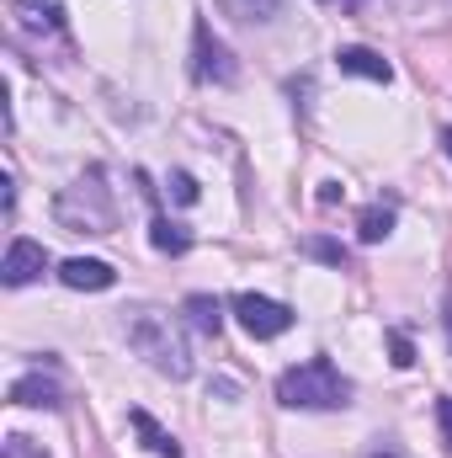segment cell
<instances>
[{
    "label": "cell",
    "mask_w": 452,
    "mask_h": 458,
    "mask_svg": "<svg viewBox=\"0 0 452 458\" xmlns=\"http://www.w3.org/2000/svg\"><path fill=\"white\" fill-rule=\"evenodd\" d=\"M122 331H128V346H133V352L160 373V378H176V384H181V378L192 373V346H187V331H181L165 310H133Z\"/></svg>",
    "instance_id": "cell-1"
},
{
    "label": "cell",
    "mask_w": 452,
    "mask_h": 458,
    "mask_svg": "<svg viewBox=\"0 0 452 458\" xmlns=\"http://www.w3.org/2000/svg\"><path fill=\"white\" fill-rule=\"evenodd\" d=\"M351 394H356L351 378L340 373L331 357H309V362H298V368H288L277 378V400L288 411H346Z\"/></svg>",
    "instance_id": "cell-2"
},
{
    "label": "cell",
    "mask_w": 452,
    "mask_h": 458,
    "mask_svg": "<svg viewBox=\"0 0 452 458\" xmlns=\"http://www.w3.org/2000/svg\"><path fill=\"white\" fill-rule=\"evenodd\" d=\"M54 219L75 234H113L117 229V203L102 182V171H86L80 182H70L59 198H54Z\"/></svg>",
    "instance_id": "cell-3"
},
{
    "label": "cell",
    "mask_w": 452,
    "mask_h": 458,
    "mask_svg": "<svg viewBox=\"0 0 452 458\" xmlns=\"http://www.w3.org/2000/svg\"><path fill=\"white\" fill-rule=\"evenodd\" d=\"M234 320L245 326V336H255V342H272V336H282L288 326H293V310L288 304H277V299H266V293H234Z\"/></svg>",
    "instance_id": "cell-4"
},
{
    "label": "cell",
    "mask_w": 452,
    "mask_h": 458,
    "mask_svg": "<svg viewBox=\"0 0 452 458\" xmlns=\"http://www.w3.org/2000/svg\"><path fill=\"white\" fill-rule=\"evenodd\" d=\"M48 272V250L38 245V240H11V250H5V261H0V283L5 288H27V283H38Z\"/></svg>",
    "instance_id": "cell-5"
},
{
    "label": "cell",
    "mask_w": 452,
    "mask_h": 458,
    "mask_svg": "<svg viewBox=\"0 0 452 458\" xmlns=\"http://www.w3.org/2000/svg\"><path fill=\"white\" fill-rule=\"evenodd\" d=\"M197 81H213V86H234L239 81V64L229 59V48L213 38V27H197Z\"/></svg>",
    "instance_id": "cell-6"
},
{
    "label": "cell",
    "mask_w": 452,
    "mask_h": 458,
    "mask_svg": "<svg viewBox=\"0 0 452 458\" xmlns=\"http://www.w3.org/2000/svg\"><path fill=\"white\" fill-rule=\"evenodd\" d=\"M59 283L64 288H75V293H107L117 283V272L107 261H91V256H70L64 267H59Z\"/></svg>",
    "instance_id": "cell-7"
},
{
    "label": "cell",
    "mask_w": 452,
    "mask_h": 458,
    "mask_svg": "<svg viewBox=\"0 0 452 458\" xmlns=\"http://www.w3.org/2000/svg\"><path fill=\"white\" fill-rule=\"evenodd\" d=\"M336 64H340V75H362V81H378V86H389V81H394V64H389L378 48H362V43L340 48Z\"/></svg>",
    "instance_id": "cell-8"
},
{
    "label": "cell",
    "mask_w": 452,
    "mask_h": 458,
    "mask_svg": "<svg viewBox=\"0 0 452 458\" xmlns=\"http://www.w3.org/2000/svg\"><path fill=\"white\" fill-rule=\"evenodd\" d=\"M11 405H38V411H59V405H64V389H59L54 378H43V373H21V378L11 384Z\"/></svg>",
    "instance_id": "cell-9"
},
{
    "label": "cell",
    "mask_w": 452,
    "mask_h": 458,
    "mask_svg": "<svg viewBox=\"0 0 452 458\" xmlns=\"http://www.w3.org/2000/svg\"><path fill=\"white\" fill-rule=\"evenodd\" d=\"M128 427H133V432L144 437V448H149L155 458H181L176 437H171V432H165V427H160V421H155L149 411H128Z\"/></svg>",
    "instance_id": "cell-10"
},
{
    "label": "cell",
    "mask_w": 452,
    "mask_h": 458,
    "mask_svg": "<svg viewBox=\"0 0 452 458\" xmlns=\"http://www.w3.org/2000/svg\"><path fill=\"white\" fill-rule=\"evenodd\" d=\"M11 5L32 32H59L64 27V0H11Z\"/></svg>",
    "instance_id": "cell-11"
},
{
    "label": "cell",
    "mask_w": 452,
    "mask_h": 458,
    "mask_svg": "<svg viewBox=\"0 0 452 458\" xmlns=\"http://www.w3.org/2000/svg\"><path fill=\"white\" fill-rule=\"evenodd\" d=\"M389 234H394V203H367L362 219H356V240H362V245H378V240H389Z\"/></svg>",
    "instance_id": "cell-12"
},
{
    "label": "cell",
    "mask_w": 452,
    "mask_h": 458,
    "mask_svg": "<svg viewBox=\"0 0 452 458\" xmlns=\"http://www.w3.org/2000/svg\"><path fill=\"white\" fill-rule=\"evenodd\" d=\"M187 315H192V326H197L203 336H219V331H224V304L208 299V293H192V299H187Z\"/></svg>",
    "instance_id": "cell-13"
},
{
    "label": "cell",
    "mask_w": 452,
    "mask_h": 458,
    "mask_svg": "<svg viewBox=\"0 0 452 458\" xmlns=\"http://www.w3.org/2000/svg\"><path fill=\"white\" fill-rule=\"evenodd\" d=\"M149 240H155V250H165V256H181V250L192 245V234H187L181 225H171L165 214H155V219H149Z\"/></svg>",
    "instance_id": "cell-14"
},
{
    "label": "cell",
    "mask_w": 452,
    "mask_h": 458,
    "mask_svg": "<svg viewBox=\"0 0 452 458\" xmlns=\"http://www.w3.org/2000/svg\"><path fill=\"white\" fill-rule=\"evenodd\" d=\"M304 256H320V261H331V267H346V261H351V256H346V245L325 240V234H309V240H304Z\"/></svg>",
    "instance_id": "cell-15"
},
{
    "label": "cell",
    "mask_w": 452,
    "mask_h": 458,
    "mask_svg": "<svg viewBox=\"0 0 452 458\" xmlns=\"http://www.w3.org/2000/svg\"><path fill=\"white\" fill-rule=\"evenodd\" d=\"M229 5H234L245 21H272V16L282 11V0H229Z\"/></svg>",
    "instance_id": "cell-16"
},
{
    "label": "cell",
    "mask_w": 452,
    "mask_h": 458,
    "mask_svg": "<svg viewBox=\"0 0 452 458\" xmlns=\"http://www.w3.org/2000/svg\"><path fill=\"white\" fill-rule=\"evenodd\" d=\"M389 357H394V368H410L415 362V342L405 331H389Z\"/></svg>",
    "instance_id": "cell-17"
},
{
    "label": "cell",
    "mask_w": 452,
    "mask_h": 458,
    "mask_svg": "<svg viewBox=\"0 0 452 458\" xmlns=\"http://www.w3.org/2000/svg\"><path fill=\"white\" fill-rule=\"evenodd\" d=\"M171 198H176V203H197V182H192L187 171H171Z\"/></svg>",
    "instance_id": "cell-18"
},
{
    "label": "cell",
    "mask_w": 452,
    "mask_h": 458,
    "mask_svg": "<svg viewBox=\"0 0 452 458\" xmlns=\"http://www.w3.org/2000/svg\"><path fill=\"white\" fill-rule=\"evenodd\" d=\"M437 427H442V443L452 448V394H442V400H437Z\"/></svg>",
    "instance_id": "cell-19"
},
{
    "label": "cell",
    "mask_w": 452,
    "mask_h": 458,
    "mask_svg": "<svg viewBox=\"0 0 452 458\" xmlns=\"http://www.w3.org/2000/svg\"><path fill=\"white\" fill-rule=\"evenodd\" d=\"M0 208H5V214L16 208V182H11V176H0Z\"/></svg>",
    "instance_id": "cell-20"
},
{
    "label": "cell",
    "mask_w": 452,
    "mask_h": 458,
    "mask_svg": "<svg viewBox=\"0 0 452 458\" xmlns=\"http://www.w3.org/2000/svg\"><path fill=\"white\" fill-rule=\"evenodd\" d=\"M320 203H340V182H325L320 187Z\"/></svg>",
    "instance_id": "cell-21"
},
{
    "label": "cell",
    "mask_w": 452,
    "mask_h": 458,
    "mask_svg": "<svg viewBox=\"0 0 452 458\" xmlns=\"http://www.w3.org/2000/svg\"><path fill=\"white\" fill-rule=\"evenodd\" d=\"M5 448H11V458H27V437H5Z\"/></svg>",
    "instance_id": "cell-22"
},
{
    "label": "cell",
    "mask_w": 452,
    "mask_h": 458,
    "mask_svg": "<svg viewBox=\"0 0 452 458\" xmlns=\"http://www.w3.org/2000/svg\"><path fill=\"white\" fill-rule=\"evenodd\" d=\"M442 326H448V342H452V293H448V304H442Z\"/></svg>",
    "instance_id": "cell-23"
},
{
    "label": "cell",
    "mask_w": 452,
    "mask_h": 458,
    "mask_svg": "<svg viewBox=\"0 0 452 458\" xmlns=\"http://www.w3.org/2000/svg\"><path fill=\"white\" fill-rule=\"evenodd\" d=\"M442 149L452 155V128H442Z\"/></svg>",
    "instance_id": "cell-24"
},
{
    "label": "cell",
    "mask_w": 452,
    "mask_h": 458,
    "mask_svg": "<svg viewBox=\"0 0 452 458\" xmlns=\"http://www.w3.org/2000/svg\"><path fill=\"white\" fill-rule=\"evenodd\" d=\"M367 458H399V454H367Z\"/></svg>",
    "instance_id": "cell-25"
}]
</instances>
